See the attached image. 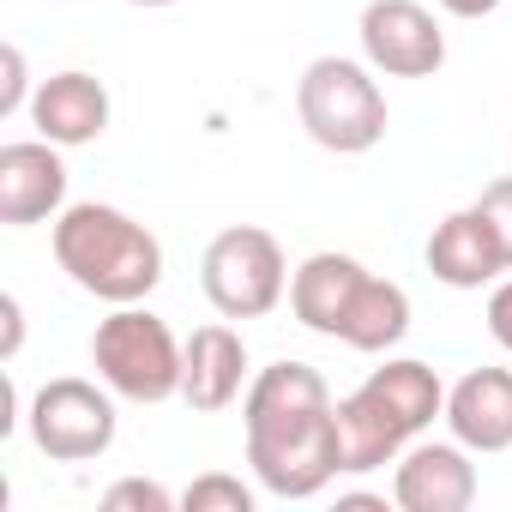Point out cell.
<instances>
[{
    "label": "cell",
    "instance_id": "52a82bcc",
    "mask_svg": "<svg viewBox=\"0 0 512 512\" xmlns=\"http://www.w3.org/2000/svg\"><path fill=\"white\" fill-rule=\"evenodd\" d=\"M25 422H31L37 452L55 458V464H91V458H103L115 446V428H121L115 422V398L103 386L79 380V374H61V380L37 386Z\"/></svg>",
    "mask_w": 512,
    "mask_h": 512
},
{
    "label": "cell",
    "instance_id": "d6986e66",
    "mask_svg": "<svg viewBox=\"0 0 512 512\" xmlns=\"http://www.w3.org/2000/svg\"><path fill=\"white\" fill-rule=\"evenodd\" d=\"M0 67H7V85H0V115H19V109H31V73H25V49L19 43H7L0 49Z\"/></svg>",
    "mask_w": 512,
    "mask_h": 512
},
{
    "label": "cell",
    "instance_id": "ffe728a7",
    "mask_svg": "<svg viewBox=\"0 0 512 512\" xmlns=\"http://www.w3.org/2000/svg\"><path fill=\"white\" fill-rule=\"evenodd\" d=\"M476 205H482V217L494 223V235H500V247H506V272H512V175L488 181Z\"/></svg>",
    "mask_w": 512,
    "mask_h": 512
},
{
    "label": "cell",
    "instance_id": "9a60e30c",
    "mask_svg": "<svg viewBox=\"0 0 512 512\" xmlns=\"http://www.w3.org/2000/svg\"><path fill=\"white\" fill-rule=\"evenodd\" d=\"M362 278H368V266L350 260V253H308V260L296 266V278H290V314L308 332L338 338V326H344Z\"/></svg>",
    "mask_w": 512,
    "mask_h": 512
},
{
    "label": "cell",
    "instance_id": "5bb4252c",
    "mask_svg": "<svg viewBox=\"0 0 512 512\" xmlns=\"http://www.w3.org/2000/svg\"><path fill=\"white\" fill-rule=\"evenodd\" d=\"M247 386V344L235 326H199L187 338V368H181V398L205 416L229 410Z\"/></svg>",
    "mask_w": 512,
    "mask_h": 512
},
{
    "label": "cell",
    "instance_id": "e0dca14e",
    "mask_svg": "<svg viewBox=\"0 0 512 512\" xmlns=\"http://www.w3.org/2000/svg\"><path fill=\"white\" fill-rule=\"evenodd\" d=\"M181 512H253V488H247L241 476L205 470V476H193V482H187Z\"/></svg>",
    "mask_w": 512,
    "mask_h": 512
},
{
    "label": "cell",
    "instance_id": "ba28073f",
    "mask_svg": "<svg viewBox=\"0 0 512 512\" xmlns=\"http://www.w3.org/2000/svg\"><path fill=\"white\" fill-rule=\"evenodd\" d=\"M356 31L368 67L386 79H434L446 67V31L422 0H368Z\"/></svg>",
    "mask_w": 512,
    "mask_h": 512
},
{
    "label": "cell",
    "instance_id": "30bf717a",
    "mask_svg": "<svg viewBox=\"0 0 512 512\" xmlns=\"http://www.w3.org/2000/svg\"><path fill=\"white\" fill-rule=\"evenodd\" d=\"M392 500L404 512H464L476 500V464L458 440H410L398 452Z\"/></svg>",
    "mask_w": 512,
    "mask_h": 512
},
{
    "label": "cell",
    "instance_id": "cb8c5ba5",
    "mask_svg": "<svg viewBox=\"0 0 512 512\" xmlns=\"http://www.w3.org/2000/svg\"><path fill=\"white\" fill-rule=\"evenodd\" d=\"M338 512H386V494H338Z\"/></svg>",
    "mask_w": 512,
    "mask_h": 512
},
{
    "label": "cell",
    "instance_id": "4fadbf2b",
    "mask_svg": "<svg viewBox=\"0 0 512 512\" xmlns=\"http://www.w3.org/2000/svg\"><path fill=\"white\" fill-rule=\"evenodd\" d=\"M446 428L470 452H506L512 446V368H470L446 392Z\"/></svg>",
    "mask_w": 512,
    "mask_h": 512
},
{
    "label": "cell",
    "instance_id": "8fae6325",
    "mask_svg": "<svg viewBox=\"0 0 512 512\" xmlns=\"http://www.w3.org/2000/svg\"><path fill=\"white\" fill-rule=\"evenodd\" d=\"M428 272L452 290H482L506 272V247L494 235V223L482 217V205H464L452 217L434 223L428 235Z\"/></svg>",
    "mask_w": 512,
    "mask_h": 512
},
{
    "label": "cell",
    "instance_id": "6da1fadb",
    "mask_svg": "<svg viewBox=\"0 0 512 512\" xmlns=\"http://www.w3.org/2000/svg\"><path fill=\"white\" fill-rule=\"evenodd\" d=\"M241 428L253 476L278 500H314L332 476H344L338 398L308 362H272L253 374L241 392Z\"/></svg>",
    "mask_w": 512,
    "mask_h": 512
},
{
    "label": "cell",
    "instance_id": "5b68a950",
    "mask_svg": "<svg viewBox=\"0 0 512 512\" xmlns=\"http://www.w3.org/2000/svg\"><path fill=\"white\" fill-rule=\"evenodd\" d=\"M91 362H97V380L115 392V398H133V404H163L181 392V368H187V344H175V332L127 302L115 308L109 320H97L91 332Z\"/></svg>",
    "mask_w": 512,
    "mask_h": 512
},
{
    "label": "cell",
    "instance_id": "8992f818",
    "mask_svg": "<svg viewBox=\"0 0 512 512\" xmlns=\"http://www.w3.org/2000/svg\"><path fill=\"white\" fill-rule=\"evenodd\" d=\"M199 284L223 320H266L290 290V266H284L278 235L260 223H235V229L211 235L205 260H199Z\"/></svg>",
    "mask_w": 512,
    "mask_h": 512
},
{
    "label": "cell",
    "instance_id": "ac0fdd59",
    "mask_svg": "<svg viewBox=\"0 0 512 512\" xmlns=\"http://www.w3.org/2000/svg\"><path fill=\"white\" fill-rule=\"evenodd\" d=\"M181 500L163 488V482H145V476H121L115 488H103V512H175Z\"/></svg>",
    "mask_w": 512,
    "mask_h": 512
},
{
    "label": "cell",
    "instance_id": "d4e9b609",
    "mask_svg": "<svg viewBox=\"0 0 512 512\" xmlns=\"http://www.w3.org/2000/svg\"><path fill=\"white\" fill-rule=\"evenodd\" d=\"M133 7H175V0H133Z\"/></svg>",
    "mask_w": 512,
    "mask_h": 512
},
{
    "label": "cell",
    "instance_id": "277c9868",
    "mask_svg": "<svg viewBox=\"0 0 512 512\" xmlns=\"http://www.w3.org/2000/svg\"><path fill=\"white\" fill-rule=\"evenodd\" d=\"M296 115H302L308 139L338 157H362L386 139V91H380L374 67L344 61V55L308 61V73L296 79Z\"/></svg>",
    "mask_w": 512,
    "mask_h": 512
},
{
    "label": "cell",
    "instance_id": "3957f363",
    "mask_svg": "<svg viewBox=\"0 0 512 512\" xmlns=\"http://www.w3.org/2000/svg\"><path fill=\"white\" fill-rule=\"evenodd\" d=\"M434 416H446V386L428 362L398 356V362L374 368L350 398H338L344 476H368V470L392 464L422 428H434Z\"/></svg>",
    "mask_w": 512,
    "mask_h": 512
},
{
    "label": "cell",
    "instance_id": "2e32d148",
    "mask_svg": "<svg viewBox=\"0 0 512 512\" xmlns=\"http://www.w3.org/2000/svg\"><path fill=\"white\" fill-rule=\"evenodd\" d=\"M404 332H410V296L392 278H374L368 272L362 290H356V302H350V314H344V326H338V344H350L362 356H380Z\"/></svg>",
    "mask_w": 512,
    "mask_h": 512
},
{
    "label": "cell",
    "instance_id": "7402d4cb",
    "mask_svg": "<svg viewBox=\"0 0 512 512\" xmlns=\"http://www.w3.org/2000/svg\"><path fill=\"white\" fill-rule=\"evenodd\" d=\"M0 320H7V362H13V356H19V344H25V308H19V296L0 302Z\"/></svg>",
    "mask_w": 512,
    "mask_h": 512
},
{
    "label": "cell",
    "instance_id": "44dd1931",
    "mask_svg": "<svg viewBox=\"0 0 512 512\" xmlns=\"http://www.w3.org/2000/svg\"><path fill=\"white\" fill-rule=\"evenodd\" d=\"M488 332H494V344L512 356V278L488 290Z\"/></svg>",
    "mask_w": 512,
    "mask_h": 512
},
{
    "label": "cell",
    "instance_id": "9c48e42d",
    "mask_svg": "<svg viewBox=\"0 0 512 512\" xmlns=\"http://www.w3.org/2000/svg\"><path fill=\"white\" fill-rule=\"evenodd\" d=\"M67 211V163L49 139H13L0 145V223L31 229Z\"/></svg>",
    "mask_w": 512,
    "mask_h": 512
},
{
    "label": "cell",
    "instance_id": "7a4b0ae2",
    "mask_svg": "<svg viewBox=\"0 0 512 512\" xmlns=\"http://www.w3.org/2000/svg\"><path fill=\"white\" fill-rule=\"evenodd\" d=\"M55 266L97 302H145L163 284V241L121 205H67L55 217Z\"/></svg>",
    "mask_w": 512,
    "mask_h": 512
},
{
    "label": "cell",
    "instance_id": "7c38bea8",
    "mask_svg": "<svg viewBox=\"0 0 512 512\" xmlns=\"http://www.w3.org/2000/svg\"><path fill=\"white\" fill-rule=\"evenodd\" d=\"M31 127H37V139H49L61 151L103 139V127H109L103 79H91V73H49L37 85V97H31Z\"/></svg>",
    "mask_w": 512,
    "mask_h": 512
},
{
    "label": "cell",
    "instance_id": "603a6c76",
    "mask_svg": "<svg viewBox=\"0 0 512 512\" xmlns=\"http://www.w3.org/2000/svg\"><path fill=\"white\" fill-rule=\"evenodd\" d=\"M440 7H446L452 19H488V13L500 7V0H440Z\"/></svg>",
    "mask_w": 512,
    "mask_h": 512
}]
</instances>
